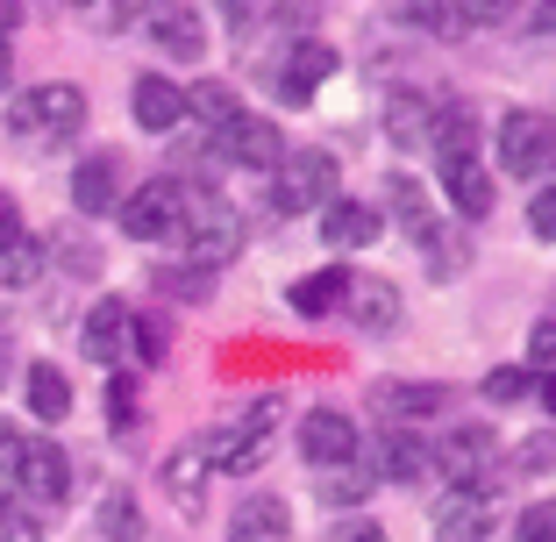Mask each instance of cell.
Returning a JSON list of instances; mask_svg holds the SVG:
<instances>
[{"mask_svg": "<svg viewBox=\"0 0 556 542\" xmlns=\"http://www.w3.org/2000/svg\"><path fill=\"white\" fill-rule=\"evenodd\" d=\"M108 414H115V421L136 414V378H115V386H108Z\"/></svg>", "mask_w": 556, "mask_h": 542, "instance_id": "42", "label": "cell"}, {"mask_svg": "<svg viewBox=\"0 0 556 542\" xmlns=\"http://www.w3.org/2000/svg\"><path fill=\"white\" fill-rule=\"evenodd\" d=\"M364 493H371V478H364L357 464H343V471H328V486H321V500H328V507H357Z\"/></svg>", "mask_w": 556, "mask_h": 542, "instance_id": "34", "label": "cell"}, {"mask_svg": "<svg viewBox=\"0 0 556 542\" xmlns=\"http://www.w3.org/2000/svg\"><path fill=\"white\" fill-rule=\"evenodd\" d=\"M500 172H514L528 186H556V115L514 108L500 122Z\"/></svg>", "mask_w": 556, "mask_h": 542, "instance_id": "3", "label": "cell"}, {"mask_svg": "<svg viewBox=\"0 0 556 542\" xmlns=\"http://www.w3.org/2000/svg\"><path fill=\"white\" fill-rule=\"evenodd\" d=\"M535 400H542V407L556 414V371H542V378H535Z\"/></svg>", "mask_w": 556, "mask_h": 542, "instance_id": "45", "label": "cell"}, {"mask_svg": "<svg viewBox=\"0 0 556 542\" xmlns=\"http://www.w3.org/2000/svg\"><path fill=\"white\" fill-rule=\"evenodd\" d=\"M0 542H43V521L29 507H0Z\"/></svg>", "mask_w": 556, "mask_h": 542, "instance_id": "38", "label": "cell"}, {"mask_svg": "<svg viewBox=\"0 0 556 542\" xmlns=\"http://www.w3.org/2000/svg\"><path fill=\"white\" fill-rule=\"evenodd\" d=\"M129 322H136V314L122 307V300H100V307L86 314V329H79L86 357H93V364H115L122 350H129Z\"/></svg>", "mask_w": 556, "mask_h": 542, "instance_id": "21", "label": "cell"}, {"mask_svg": "<svg viewBox=\"0 0 556 542\" xmlns=\"http://www.w3.org/2000/svg\"><path fill=\"white\" fill-rule=\"evenodd\" d=\"M328 542H386V528H378L371 514H350V521L328 528Z\"/></svg>", "mask_w": 556, "mask_h": 542, "instance_id": "41", "label": "cell"}, {"mask_svg": "<svg viewBox=\"0 0 556 542\" xmlns=\"http://www.w3.org/2000/svg\"><path fill=\"white\" fill-rule=\"evenodd\" d=\"M421 257H428V279H457L464 264H471V250H464L457 229H442V222H435V229L421 236Z\"/></svg>", "mask_w": 556, "mask_h": 542, "instance_id": "29", "label": "cell"}, {"mask_svg": "<svg viewBox=\"0 0 556 542\" xmlns=\"http://www.w3.org/2000/svg\"><path fill=\"white\" fill-rule=\"evenodd\" d=\"M129 115H136V129H179L186 122V93L172 79H164V72H143V79H136V93H129Z\"/></svg>", "mask_w": 556, "mask_h": 542, "instance_id": "18", "label": "cell"}, {"mask_svg": "<svg viewBox=\"0 0 556 542\" xmlns=\"http://www.w3.org/2000/svg\"><path fill=\"white\" fill-rule=\"evenodd\" d=\"M328 79H336V50L307 36V43H293V58L278 72V100H286V108H314V93H321Z\"/></svg>", "mask_w": 556, "mask_h": 542, "instance_id": "12", "label": "cell"}, {"mask_svg": "<svg viewBox=\"0 0 556 542\" xmlns=\"http://www.w3.org/2000/svg\"><path fill=\"white\" fill-rule=\"evenodd\" d=\"M514 542H556V507L549 500H535V507L514 521Z\"/></svg>", "mask_w": 556, "mask_h": 542, "instance_id": "36", "label": "cell"}, {"mask_svg": "<svg viewBox=\"0 0 556 542\" xmlns=\"http://www.w3.org/2000/svg\"><path fill=\"white\" fill-rule=\"evenodd\" d=\"M179 200H186V186H172V179L136 186V193L122 200V236H136V243H164V236L179 229Z\"/></svg>", "mask_w": 556, "mask_h": 542, "instance_id": "10", "label": "cell"}, {"mask_svg": "<svg viewBox=\"0 0 556 542\" xmlns=\"http://www.w3.org/2000/svg\"><path fill=\"white\" fill-rule=\"evenodd\" d=\"M229 542H293V507L271 493L243 500V507L229 514Z\"/></svg>", "mask_w": 556, "mask_h": 542, "instance_id": "20", "label": "cell"}, {"mask_svg": "<svg viewBox=\"0 0 556 542\" xmlns=\"http://www.w3.org/2000/svg\"><path fill=\"white\" fill-rule=\"evenodd\" d=\"M15 371V343H8V336H0V378Z\"/></svg>", "mask_w": 556, "mask_h": 542, "instance_id": "47", "label": "cell"}, {"mask_svg": "<svg viewBox=\"0 0 556 542\" xmlns=\"http://www.w3.org/2000/svg\"><path fill=\"white\" fill-rule=\"evenodd\" d=\"M357 471L371 478H393V486H414V478H428V443L414 436V428H371L357 443Z\"/></svg>", "mask_w": 556, "mask_h": 542, "instance_id": "7", "label": "cell"}, {"mask_svg": "<svg viewBox=\"0 0 556 542\" xmlns=\"http://www.w3.org/2000/svg\"><path fill=\"white\" fill-rule=\"evenodd\" d=\"M157 286H164V293H179V300H207L214 293V272H200V264H172Z\"/></svg>", "mask_w": 556, "mask_h": 542, "instance_id": "35", "label": "cell"}, {"mask_svg": "<svg viewBox=\"0 0 556 542\" xmlns=\"http://www.w3.org/2000/svg\"><path fill=\"white\" fill-rule=\"evenodd\" d=\"M36 272H43V243H29V236H22V243L0 250V286H29Z\"/></svg>", "mask_w": 556, "mask_h": 542, "instance_id": "32", "label": "cell"}, {"mask_svg": "<svg viewBox=\"0 0 556 542\" xmlns=\"http://www.w3.org/2000/svg\"><path fill=\"white\" fill-rule=\"evenodd\" d=\"M207 478H214V471H207V457H200L193 443L164 457V493L179 500V507H200V493H207Z\"/></svg>", "mask_w": 556, "mask_h": 542, "instance_id": "25", "label": "cell"}, {"mask_svg": "<svg viewBox=\"0 0 556 542\" xmlns=\"http://www.w3.org/2000/svg\"><path fill=\"white\" fill-rule=\"evenodd\" d=\"M207 157H222V165H243V172H278V157H286V136H278V122L264 115H236L229 129H214Z\"/></svg>", "mask_w": 556, "mask_h": 542, "instance_id": "8", "label": "cell"}, {"mask_svg": "<svg viewBox=\"0 0 556 542\" xmlns=\"http://www.w3.org/2000/svg\"><path fill=\"white\" fill-rule=\"evenodd\" d=\"M100 535H108V542H136V535H143V507H136V493H108V500H100Z\"/></svg>", "mask_w": 556, "mask_h": 542, "instance_id": "30", "label": "cell"}, {"mask_svg": "<svg viewBox=\"0 0 556 542\" xmlns=\"http://www.w3.org/2000/svg\"><path fill=\"white\" fill-rule=\"evenodd\" d=\"M86 122V93L79 86H29L22 100H8V129L15 136H72Z\"/></svg>", "mask_w": 556, "mask_h": 542, "instance_id": "6", "label": "cell"}, {"mask_svg": "<svg viewBox=\"0 0 556 542\" xmlns=\"http://www.w3.org/2000/svg\"><path fill=\"white\" fill-rule=\"evenodd\" d=\"M115 193H122V157L115 150L79 157V172H72V207L79 214H115Z\"/></svg>", "mask_w": 556, "mask_h": 542, "instance_id": "16", "label": "cell"}, {"mask_svg": "<svg viewBox=\"0 0 556 542\" xmlns=\"http://www.w3.org/2000/svg\"><path fill=\"white\" fill-rule=\"evenodd\" d=\"M15 79V50H8V36H0V86Z\"/></svg>", "mask_w": 556, "mask_h": 542, "instance_id": "46", "label": "cell"}, {"mask_svg": "<svg viewBox=\"0 0 556 542\" xmlns=\"http://www.w3.org/2000/svg\"><path fill=\"white\" fill-rule=\"evenodd\" d=\"M442 172V193H450V207L464 214V222H485L492 214V172H485V157H457V165H435Z\"/></svg>", "mask_w": 556, "mask_h": 542, "instance_id": "17", "label": "cell"}, {"mask_svg": "<svg viewBox=\"0 0 556 542\" xmlns=\"http://www.w3.org/2000/svg\"><path fill=\"white\" fill-rule=\"evenodd\" d=\"M65 486H72L65 450H58V443H22V486H15V500L50 507V500H65Z\"/></svg>", "mask_w": 556, "mask_h": 542, "instance_id": "15", "label": "cell"}, {"mask_svg": "<svg viewBox=\"0 0 556 542\" xmlns=\"http://www.w3.org/2000/svg\"><path fill=\"white\" fill-rule=\"evenodd\" d=\"M186 243V264H200V272H214V264H229L236 250H243V207L222 193H186L179 200V229H172Z\"/></svg>", "mask_w": 556, "mask_h": 542, "instance_id": "1", "label": "cell"}, {"mask_svg": "<svg viewBox=\"0 0 556 542\" xmlns=\"http://www.w3.org/2000/svg\"><path fill=\"white\" fill-rule=\"evenodd\" d=\"M22 386H29V414H36V421H65V414H72V386H65L58 364H29Z\"/></svg>", "mask_w": 556, "mask_h": 542, "instance_id": "26", "label": "cell"}, {"mask_svg": "<svg viewBox=\"0 0 556 542\" xmlns=\"http://www.w3.org/2000/svg\"><path fill=\"white\" fill-rule=\"evenodd\" d=\"M271 428H278V400L264 393V400H250L229 428H207L193 450L207 457V471H257V464H264V436H271Z\"/></svg>", "mask_w": 556, "mask_h": 542, "instance_id": "4", "label": "cell"}, {"mask_svg": "<svg viewBox=\"0 0 556 542\" xmlns=\"http://www.w3.org/2000/svg\"><path fill=\"white\" fill-rule=\"evenodd\" d=\"M492 457H500V436L478 428V421L450 428L442 443H428V471L442 486H471V493H492Z\"/></svg>", "mask_w": 556, "mask_h": 542, "instance_id": "5", "label": "cell"}, {"mask_svg": "<svg viewBox=\"0 0 556 542\" xmlns=\"http://www.w3.org/2000/svg\"><path fill=\"white\" fill-rule=\"evenodd\" d=\"M22 436L15 421H0V507H15V486H22Z\"/></svg>", "mask_w": 556, "mask_h": 542, "instance_id": "31", "label": "cell"}, {"mask_svg": "<svg viewBox=\"0 0 556 542\" xmlns=\"http://www.w3.org/2000/svg\"><path fill=\"white\" fill-rule=\"evenodd\" d=\"M528 229H535V243H556V186H535V200H528Z\"/></svg>", "mask_w": 556, "mask_h": 542, "instance_id": "37", "label": "cell"}, {"mask_svg": "<svg viewBox=\"0 0 556 542\" xmlns=\"http://www.w3.org/2000/svg\"><path fill=\"white\" fill-rule=\"evenodd\" d=\"M343 293H350V272H343V264H328V272H314V279L293 286V314H328Z\"/></svg>", "mask_w": 556, "mask_h": 542, "instance_id": "28", "label": "cell"}, {"mask_svg": "<svg viewBox=\"0 0 556 542\" xmlns=\"http://www.w3.org/2000/svg\"><path fill=\"white\" fill-rule=\"evenodd\" d=\"M535 393V371H521V364H500V371H485V400L492 407H514V400Z\"/></svg>", "mask_w": 556, "mask_h": 542, "instance_id": "33", "label": "cell"}, {"mask_svg": "<svg viewBox=\"0 0 556 542\" xmlns=\"http://www.w3.org/2000/svg\"><path fill=\"white\" fill-rule=\"evenodd\" d=\"M435 407H442V386H414V378H386V386H378V414H386L393 428L428 421Z\"/></svg>", "mask_w": 556, "mask_h": 542, "instance_id": "24", "label": "cell"}, {"mask_svg": "<svg viewBox=\"0 0 556 542\" xmlns=\"http://www.w3.org/2000/svg\"><path fill=\"white\" fill-rule=\"evenodd\" d=\"M378 214H393V222H400V229L414 236V243H421V236H428V229L442 222V214L428 207L421 179H407V172H393V179H386V207H378Z\"/></svg>", "mask_w": 556, "mask_h": 542, "instance_id": "23", "label": "cell"}, {"mask_svg": "<svg viewBox=\"0 0 556 542\" xmlns=\"http://www.w3.org/2000/svg\"><path fill=\"white\" fill-rule=\"evenodd\" d=\"M528 29H535V36H556V8H528Z\"/></svg>", "mask_w": 556, "mask_h": 542, "instance_id": "44", "label": "cell"}, {"mask_svg": "<svg viewBox=\"0 0 556 542\" xmlns=\"http://www.w3.org/2000/svg\"><path fill=\"white\" fill-rule=\"evenodd\" d=\"M8 243H22V207L0 193V250H8Z\"/></svg>", "mask_w": 556, "mask_h": 542, "instance_id": "43", "label": "cell"}, {"mask_svg": "<svg viewBox=\"0 0 556 542\" xmlns=\"http://www.w3.org/2000/svg\"><path fill=\"white\" fill-rule=\"evenodd\" d=\"M328 200H343V165L328 150H286L271 172V207L278 214H321Z\"/></svg>", "mask_w": 556, "mask_h": 542, "instance_id": "2", "label": "cell"}, {"mask_svg": "<svg viewBox=\"0 0 556 542\" xmlns=\"http://www.w3.org/2000/svg\"><path fill=\"white\" fill-rule=\"evenodd\" d=\"M321 236H328V250H371L378 236H386V214H378L371 200H328Z\"/></svg>", "mask_w": 556, "mask_h": 542, "instance_id": "14", "label": "cell"}, {"mask_svg": "<svg viewBox=\"0 0 556 542\" xmlns=\"http://www.w3.org/2000/svg\"><path fill=\"white\" fill-rule=\"evenodd\" d=\"M186 115H200L207 129H229V122L243 115V100H236V86H222V79H200L193 93H186Z\"/></svg>", "mask_w": 556, "mask_h": 542, "instance_id": "27", "label": "cell"}, {"mask_svg": "<svg viewBox=\"0 0 556 542\" xmlns=\"http://www.w3.org/2000/svg\"><path fill=\"white\" fill-rule=\"evenodd\" d=\"M435 115H442V93H414V86H400V93L386 100V136H393L400 150H428Z\"/></svg>", "mask_w": 556, "mask_h": 542, "instance_id": "13", "label": "cell"}, {"mask_svg": "<svg viewBox=\"0 0 556 542\" xmlns=\"http://www.w3.org/2000/svg\"><path fill=\"white\" fill-rule=\"evenodd\" d=\"M528 357H535V371H556V314L528 329Z\"/></svg>", "mask_w": 556, "mask_h": 542, "instance_id": "40", "label": "cell"}, {"mask_svg": "<svg viewBox=\"0 0 556 542\" xmlns=\"http://www.w3.org/2000/svg\"><path fill=\"white\" fill-rule=\"evenodd\" d=\"M350 322H357V329H371V336H393L400 329V286L393 279H357V272H350Z\"/></svg>", "mask_w": 556, "mask_h": 542, "instance_id": "19", "label": "cell"}, {"mask_svg": "<svg viewBox=\"0 0 556 542\" xmlns=\"http://www.w3.org/2000/svg\"><path fill=\"white\" fill-rule=\"evenodd\" d=\"M357 421L336 407H314L307 421H300V457H307V471H343V464H357Z\"/></svg>", "mask_w": 556, "mask_h": 542, "instance_id": "9", "label": "cell"}, {"mask_svg": "<svg viewBox=\"0 0 556 542\" xmlns=\"http://www.w3.org/2000/svg\"><path fill=\"white\" fill-rule=\"evenodd\" d=\"M150 43H157L164 58H200V50H207V22H200L193 8H150Z\"/></svg>", "mask_w": 556, "mask_h": 542, "instance_id": "22", "label": "cell"}, {"mask_svg": "<svg viewBox=\"0 0 556 542\" xmlns=\"http://www.w3.org/2000/svg\"><path fill=\"white\" fill-rule=\"evenodd\" d=\"M435 542H485L492 535V493H471V486H442L435 514H428Z\"/></svg>", "mask_w": 556, "mask_h": 542, "instance_id": "11", "label": "cell"}, {"mask_svg": "<svg viewBox=\"0 0 556 542\" xmlns=\"http://www.w3.org/2000/svg\"><path fill=\"white\" fill-rule=\"evenodd\" d=\"M514 471H528V478H535V471H556V436H528L521 457H514Z\"/></svg>", "mask_w": 556, "mask_h": 542, "instance_id": "39", "label": "cell"}]
</instances>
